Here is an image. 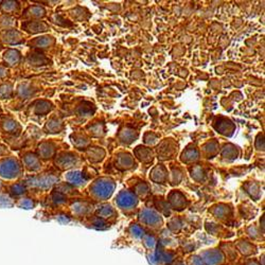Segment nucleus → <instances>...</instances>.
Listing matches in <instances>:
<instances>
[{
  "instance_id": "nucleus-4",
  "label": "nucleus",
  "mask_w": 265,
  "mask_h": 265,
  "mask_svg": "<svg viewBox=\"0 0 265 265\" xmlns=\"http://www.w3.org/2000/svg\"><path fill=\"white\" fill-rule=\"evenodd\" d=\"M234 245L241 258H253L258 253L257 245L247 239H240Z\"/></svg>"
},
{
  "instance_id": "nucleus-30",
  "label": "nucleus",
  "mask_w": 265,
  "mask_h": 265,
  "mask_svg": "<svg viewBox=\"0 0 265 265\" xmlns=\"http://www.w3.org/2000/svg\"><path fill=\"white\" fill-rule=\"evenodd\" d=\"M87 210H88V208L84 204H75V205H73V212L74 213H78V214L86 213Z\"/></svg>"
},
{
  "instance_id": "nucleus-25",
  "label": "nucleus",
  "mask_w": 265,
  "mask_h": 265,
  "mask_svg": "<svg viewBox=\"0 0 265 265\" xmlns=\"http://www.w3.org/2000/svg\"><path fill=\"white\" fill-rule=\"evenodd\" d=\"M234 265H260V263L256 258H241Z\"/></svg>"
},
{
  "instance_id": "nucleus-15",
  "label": "nucleus",
  "mask_w": 265,
  "mask_h": 265,
  "mask_svg": "<svg viewBox=\"0 0 265 265\" xmlns=\"http://www.w3.org/2000/svg\"><path fill=\"white\" fill-rule=\"evenodd\" d=\"M141 239H142V244L146 248V251H148L150 253L155 251V248L157 246V239L153 235L145 233Z\"/></svg>"
},
{
  "instance_id": "nucleus-8",
  "label": "nucleus",
  "mask_w": 265,
  "mask_h": 265,
  "mask_svg": "<svg viewBox=\"0 0 265 265\" xmlns=\"http://www.w3.org/2000/svg\"><path fill=\"white\" fill-rule=\"evenodd\" d=\"M137 197L127 191L121 192L117 197V204L122 209H130L137 205Z\"/></svg>"
},
{
  "instance_id": "nucleus-27",
  "label": "nucleus",
  "mask_w": 265,
  "mask_h": 265,
  "mask_svg": "<svg viewBox=\"0 0 265 265\" xmlns=\"http://www.w3.org/2000/svg\"><path fill=\"white\" fill-rule=\"evenodd\" d=\"M74 161V158L72 156H68V155H64L60 158L59 160V164L60 165H63V167H65V164H67L66 167H71V164L73 163Z\"/></svg>"
},
{
  "instance_id": "nucleus-16",
  "label": "nucleus",
  "mask_w": 265,
  "mask_h": 265,
  "mask_svg": "<svg viewBox=\"0 0 265 265\" xmlns=\"http://www.w3.org/2000/svg\"><path fill=\"white\" fill-rule=\"evenodd\" d=\"M24 162L29 170H37L41 165L39 158L34 154H31V153L25 155Z\"/></svg>"
},
{
  "instance_id": "nucleus-17",
  "label": "nucleus",
  "mask_w": 265,
  "mask_h": 265,
  "mask_svg": "<svg viewBox=\"0 0 265 265\" xmlns=\"http://www.w3.org/2000/svg\"><path fill=\"white\" fill-rule=\"evenodd\" d=\"M13 93V84L10 82H5L0 84V100L10 99Z\"/></svg>"
},
{
  "instance_id": "nucleus-20",
  "label": "nucleus",
  "mask_w": 265,
  "mask_h": 265,
  "mask_svg": "<svg viewBox=\"0 0 265 265\" xmlns=\"http://www.w3.org/2000/svg\"><path fill=\"white\" fill-rule=\"evenodd\" d=\"M53 43V39L50 36H43V37H37L36 40L33 41V44H34L36 47L40 48H46L48 46H50Z\"/></svg>"
},
{
  "instance_id": "nucleus-1",
  "label": "nucleus",
  "mask_w": 265,
  "mask_h": 265,
  "mask_svg": "<svg viewBox=\"0 0 265 265\" xmlns=\"http://www.w3.org/2000/svg\"><path fill=\"white\" fill-rule=\"evenodd\" d=\"M21 172V163L14 157H4L3 159H0V176L2 177L13 179L18 177Z\"/></svg>"
},
{
  "instance_id": "nucleus-23",
  "label": "nucleus",
  "mask_w": 265,
  "mask_h": 265,
  "mask_svg": "<svg viewBox=\"0 0 265 265\" xmlns=\"http://www.w3.org/2000/svg\"><path fill=\"white\" fill-rule=\"evenodd\" d=\"M52 151H53V148H51V146L48 143H43L42 146L40 147V154L44 158H48V156H51Z\"/></svg>"
},
{
  "instance_id": "nucleus-21",
  "label": "nucleus",
  "mask_w": 265,
  "mask_h": 265,
  "mask_svg": "<svg viewBox=\"0 0 265 265\" xmlns=\"http://www.w3.org/2000/svg\"><path fill=\"white\" fill-rule=\"evenodd\" d=\"M67 179L70 181V183L75 184V185H80L82 183H84V177H83V175L80 172L68 173Z\"/></svg>"
},
{
  "instance_id": "nucleus-26",
  "label": "nucleus",
  "mask_w": 265,
  "mask_h": 265,
  "mask_svg": "<svg viewBox=\"0 0 265 265\" xmlns=\"http://www.w3.org/2000/svg\"><path fill=\"white\" fill-rule=\"evenodd\" d=\"M16 205L25 209H31L34 207V203H33V201L30 200V198H22V200H20Z\"/></svg>"
},
{
  "instance_id": "nucleus-14",
  "label": "nucleus",
  "mask_w": 265,
  "mask_h": 265,
  "mask_svg": "<svg viewBox=\"0 0 265 265\" xmlns=\"http://www.w3.org/2000/svg\"><path fill=\"white\" fill-rule=\"evenodd\" d=\"M21 6L17 2H3L0 5V12L4 15H10L18 12Z\"/></svg>"
},
{
  "instance_id": "nucleus-2",
  "label": "nucleus",
  "mask_w": 265,
  "mask_h": 265,
  "mask_svg": "<svg viewBox=\"0 0 265 265\" xmlns=\"http://www.w3.org/2000/svg\"><path fill=\"white\" fill-rule=\"evenodd\" d=\"M206 265H229L219 247H211L198 253Z\"/></svg>"
},
{
  "instance_id": "nucleus-22",
  "label": "nucleus",
  "mask_w": 265,
  "mask_h": 265,
  "mask_svg": "<svg viewBox=\"0 0 265 265\" xmlns=\"http://www.w3.org/2000/svg\"><path fill=\"white\" fill-rule=\"evenodd\" d=\"M28 16H33V17H43L45 15V10L41 7H31L27 10Z\"/></svg>"
},
{
  "instance_id": "nucleus-31",
  "label": "nucleus",
  "mask_w": 265,
  "mask_h": 265,
  "mask_svg": "<svg viewBox=\"0 0 265 265\" xmlns=\"http://www.w3.org/2000/svg\"><path fill=\"white\" fill-rule=\"evenodd\" d=\"M92 227L97 228V229H105V228H107V224L104 222V220L97 218L96 221L92 223Z\"/></svg>"
},
{
  "instance_id": "nucleus-34",
  "label": "nucleus",
  "mask_w": 265,
  "mask_h": 265,
  "mask_svg": "<svg viewBox=\"0 0 265 265\" xmlns=\"http://www.w3.org/2000/svg\"><path fill=\"white\" fill-rule=\"evenodd\" d=\"M171 265H187V264L183 258H179V259L175 260Z\"/></svg>"
},
{
  "instance_id": "nucleus-28",
  "label": "nucleus",
  "mask_w": 265,
  "mask_h": 265,
  "mask_svg": "<svg viewBox=\"0 0 265 265\" xmlns=\"http://www.w3.org/2000/svg\"><path fill=\"white\" fill-rule=\"evenodd\" d=\"M50 110V106H49V103L46 101H40L37 102V106H36V112L39 113H46Z\"/></svg>"
},
{
  "instance_id": "nucleus-35",
  "label": "nucleus",
  "mask_w": 265,
  "mask_h": 265,
  "mask_svg": "<svg viewBox=\"0 0 265 265\" xmlns=\"http://www.w3.org/2000/svg\"><path fill=\"white\" fill-rule=\"evenodd\" d=\"M3 48V42H2V40H0V49Z\"/></svg>"
},
{
  "instance_id": "nucleus-12",
  "label": "nucleus",
  "mask_w": 265,
  "mask_h": 265,
  "mask_svg": "<svg viewBox=\"0 0 265 265\" xmlns=\"http://www.w3.org/2000/svg\"><path fill=\"white\" fill-rule=\"evenodd\" d=\"M16 20L13 18L10 15L0 16V32H7L9 30L15 29Z\"/></svg>"
},
{
  "instance_id": "nucleus-33",
  "label": "nucleus",
  "mask_w": 265,
  "mask_h": 265,
  "mask_svg": "<svg viewBox=\"0 0 265 265\" xmlns=\"http://www.w3.org/2000/svg\"><path fill=\"white\" fill-rule=\"evenodd\" d=\"M248 236H250L251 238H253L254 240H257L258 235L256 234V228L255 227H253V229L251 227L248 228Z\"/></svg>"
},
{
  "instance_id": "nucleus-3",
  "label": "nucleus",
  "mask_w": 265,
  "mask_h": 265,
  "mask_svg": "<svg viewBox=\"0 0 265 265\" xmlns=\"http://www.w3.org/2000/svg\"><path fill=\"white\" fill-rule=\"evenodd\" d=\"M139 220L142 224L153 229L160 228L163 225V220L159 215V213L152 209H143L140 212Z\"/></svg>"
},
{
  "instance_id": "nucleus-18",
  "label": "nucleus",
  "mask_w": 265,
  "mask_h": 265,
  "mask_svg": "<svg viewBox=\"0 0 265 265\" xmlns=\"http://www.w3.org/2000/svg\"><path fill=\"white\" fill-rule=\"evenodd\" d=\"M113 214H115V211H113V209L111 208V206H109V205L102 206L100 209L97 210V218L101 219V220L111 218Z\"/></svg>"
},
{
  "instance_id": "nucleus-9",
  "label": "nucleus",
  "mask_w": 265,
  "mask_h": 265,
  "mask_svg": "<svg viewBox=\"0 0 265 265\" xmlns=\"http://www.w3.org/2000/svg\"><path fill=\"white\" fill-rule=\"evenodd\" d=\"M4 62L9 67H15L16 65H18L22 59L21 52L18 50H15V49H8L4 52L3 55Z\"/></svg>"
},
{
  "instance_id": "nucleus-36",
  "label": "nucleus",
  "mask_w": 265,
  "mask_h": 265,
  "mask_svg": "<svg viewBox=\"0 0 265 265\" xmlns=\"http://www.w3.org/2000/svg\"><path fill=\"white\" fill-rule=\"evenodd\" d=\"M0 111H2V108H0Z\"/></svg>"
},
{
  "instance_id": "nucleus-19",
  "label": "nucleus",
  "mask_w": 265,
  "mask_h": 265,
  "mask_svg": "<svg viewBox=\"0 0 265 265\" xmlns=\"http://www.w3.org/2000/svg\"><path fill=\"white\" fill-rule=\"evenodd\" d=\"M187 265H206L203 259L200 257L198 254H190L187 256L186 259H184Z\"/></svg>"
},
{
  "instance_id": "nucleus-10",
  "label": "nucleus",
  "mask_w": 265,
  "mask_h": 265,
  "mask_svg": "<svg viewBox=\"0 0 265 265\" xmlns=\"http://www.w3.org/2000/svg\"><path fill=\"white\" fill-rule=\"evenodd\" d=\"M2 41L8 45H17L23 43V35L20 31L12 29L3 33Z\"/></svg>"
},
{
  "instance_id": "nucleus-7",
  "label": "nucleus",
  "mask_w": 265,
  "mask_h": 265,
  "mask_svg": "<svg viewBox=\"0 0 265 265\" xmlns=\"http://www.w3.org/2000/svg\"><path fill=\"white\" fill-rule=\"evenodd\" d=\"M219 248L224 254V256L226 258V261L229 265H234L235 263H237L241 259L239 253L237 252L236 247L233 243H229V242L228 243H222L219 246Z\"/></svg>"
},
{
  "instance_id": "nucleus-11",
  "label": "nucleus",
  "mask_w": 265,
  "mask_h": 265,
  "mask_svg": "<svg viewBox=\"0 0 265 265\" xmlns=\"http://www.w3.org/2000/svg\"><path fill=\"white\" fill-rule=\"evenodd\" d=\"M23 29L29 33H39V32H44L48 30V27L45 23L41 22H27L23 24Z\"/></svg>"
},
{
  "instance_id": "nucleus-5",
  "label": "nucleus",
  "mask_w": 265,
  "mask_h": 265,
  "mask_svg": "<svg viewBox=\"0 0 265 265\" xmlns=\"http://www.w3.org/2000/svg\"><path fill=\"white\" fill-rule=\"evenodd\" d=\"M115 189V185L112 181L108 179H100L92 187V192L94 195L100 198H107L109 197Z\"/></svg>"
},
{
  "instance_id": "nucleus-32",
  "label": "nucleus",
  "mask_w": 265,
  "mask_h": 265,
  "mask_svg": "<svg viewBox=\"0 0 265 265\" xmlns=\"http://www.w3.org/2000/svg\"><path fill=\"white\" fill-rule=\"evenodd\" d=\"M8 72H9V70L7 68V66L0 65V81H3V80H5L7 78Z\"/></svg>"
},
{
  "instance_id": "nucleus-6",
  "label": "nucleus",
  "mask_w": 265,
  "mask_h": 265,
  "mask_svg": "<svg viewBox=\"0 0 265 265\" xmlns=\"http://www.w3.org/2000/svg\"><path fill=\"white\" fill-rule=\"evenodd\" d=\"M0 128L9 135H17L22 129L18 122L15 121L12 117L7 115L0 116Z\"/></svg>"
},
{
  "instance_id": "nucleus-13",
  "label": "nucleus",
  "mask_w": 265,
  "mask_h": 265,
  "mask_svg": "<svg viewBox=\"0 0 265 265\" xmlns=\"http://www.w3.org/2000/svg\"><path fill=\"white\" fill-rule=\"evenodd\" d=\"M54 181L53 177H36V178H32L30 181H28L27 185H32V186H36V187H41V188H48L50 187Z\"/></svg>"
},
{
  "instance_id": "nucleus-29",
  "label": "nucleus",
  "mask_w": 265,
  "mask_h": 265,
  "mask_svg": "<svg viewBox=\"0 0 265 265\" xmlns=\"http://www.w3.org/2000/svg\"><path fill=\"white\" fill-rule=\"evenodd\" d=\"M12 205V200L8 195L5 193H0V207H10Z\"/></svg>"
},
{
  "instance_id": "nucleus-24",
  "label": "nucleus",
  "mask_w": 265,
  "mask_h": 265,
  "mask_svg": "<svg viewBox=\"0 0 265 265\" xmlns=\"http://www.w3.org/2000/svg\"><path fill=\"white\" fill-rule=\"evenodd\" d=\"M10 191H11L13 194H15V195H22L23 193L26 192V187H25L24 184L17 183V184H14V185L11 186Z\"/></svg>"
}]
</instances>
